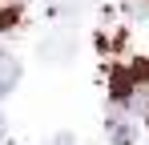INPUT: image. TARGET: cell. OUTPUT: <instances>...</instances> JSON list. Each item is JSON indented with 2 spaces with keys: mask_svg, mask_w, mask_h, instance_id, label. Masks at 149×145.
<instances>
[{
  "mask_svg": "<svg viewBox=\"0 0 149 145\" xmlns=\"http://www.w3.org/2000/svg\"><path fill=\"white\" fill-rule=\"evenodd\" d=\"M16 20H20V8H0V32H8Z\"/></svg>",
  "mask_w": 149,
  "mask_h": 145,
  "instance_id": "cell-3",
  "label": "cell"
},
{
  "mask_svg": "<svg viewBox=\"0 0 149 145\" xmlns=\"http://www.w3.org/2000/svg\"><path fill=\"white\" fill-rule=\"evenodd\" d=\"M109 137H113V145H133L137 141V129H133V121L129 117H109Z\"/></svg>",
  "mask_w": 149,
  "mask_h": 145,
  "instance_id": "cell-2",
  "label": "cell"
},
{
  "mask_svg": "<svg viewBox=\"0 0 149 145\" xmlns=\"http://www.w3.org/2000/svg\"><path fill=\"white\" fill-rule=\"evenodd\" d=\"M20 81V61L16 56H0V97H8Z\"/></svg>",
  "mask_w": 149,
  "mask_h": 145,
  "instance_id": "cell-1",
  "label": "cell"
},
{
  "mask_svg": "<svg viewBox=\"0 0 149 145\" xmlns=\"http://www.w3.org/2000/svg\"><path fill=\"white\" fill-rule=\"evenodd\" d=\"M0 133H4V117H0Z\"/></svg>",
  "mask_w": 149,
  "mask_h": 145,
  "instance_id": "cell-5",
  "label": "cell"
},
{
  "mask_svg": "<svg viewBox=\"0 0 149 145\" xmlns=\"http://www.w3.org/2000/svg\"><path fill=\"white\" fill-rule=\"evenodd\" d=\"M52 145H73V133H56V137H52Z\"/></svg>",
  "mask_w": 149,
  "mask_h": 145,
  "instance_id": "cell-4",
  "label": "cell"
}]
</instances>
